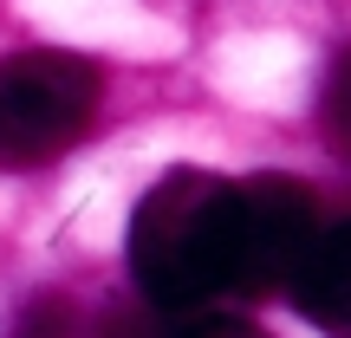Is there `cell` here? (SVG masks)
Instances as JSON below:
<instances>
[{
  "mask_svg": "<svg viewBox=\"0 0 351 338\" xmlns=\"http://www.w3.org/2000/svg\"><path fill=\"white\" fill-rule=\"evenodd\" d=\"M104 78L78 52H7L0 59V169H33L65 156L91 130Z\"/></svg>",
  "mask_w": 351,
  "mask_h": 338,
  "instance_id": "7a4b0ae2",
  "label": "cell"
},
{
  "mask_svg": "<svg viewBox=\"0 0 351 338\" xmlns=\"http://www.w3.org/2000/svg\"><path fill=\"white\" fill-rule=\"evenodd\" d=\"M319 130H326L332 156L351 163V46L332 59V72H326V91H319Z\"/></svg>",
  "mask_w": 351,
  "mask_h": 338,
  "instance_id": "8992f818",
  "label": "cell"
},
{
  "mask_svg": "<svg viewBox=\"0 0 351 338\" xmlns=\"http://www.w3.org/2000/svg\"><path fill=\"white\" fill-rule=\"evenodd\" d=\"M287 293L300 306V319H313L332 338H351V215L345 221H319V234L306 248V261L293 267Z\"/></svg>",
  "mask_w": 351,
  "mask_h": 338,
  "instance_id": "277c9868",
  "label": "cell"
},
{
  "mask_svg": "<svg viewBox=\"0 0 351 338\" xmlns=\"http://www.w3.org/2000/svg\"><path fill=\"white\" fill-rule=\"evenodd\" d=\"M319 234V202L287 176H247L228 195V293L254 300L293 280Z\"/></svg>",
  "mask_w": 351,
  "mask_h": 338,
  "instance_id": "3957f363",
  "label": "cell"
},
{
  "mask_svg": "<svg viewBox=\"0 0 351 338\" xmlns=\"http://www.w3.org/2000/svg\"><path fill=\"white\" fill-rule=\"evenodd\" d=\"M169 338H267V332L247 326V319H228V313H182V326Z\"/></svg>",
  "mask_w": 351,
  "mask_h": 338,
  "instance_id": "52a82bcc",
  "label": "cell"
},
{
  "mask_svg": "<svg viewBox=\"0 0 351 338\" xmlns=\"http://www.w3.org/2000/svg\"><path fill=\"white\" fill-rule=\"evenodd\" d=\"M176 326H156V319H137V313H111L98 338H169Z\"/></svg>",
  "mask_w": 351,
  "mask_h": 338,
  "instance_id": "ba28073f",
  "label": "cell"
},
{
  "mask_svg": "<svg viewBox=\"0 0 351 338\" xmlns=\"http://www.w3.org/2000/svg\"><path fill=\"white\" fill-rule=\"evenodd\" d=\"M228 195L234 182L208 169H169L130 215V280L156 313L182 319L228 293Z\"/></svg>",
  "mask_w": 351,
  "mask_h": 338,
  "instance_id": "6da1fadb",
  "label": "cell"
},
{
  "mask_svg": "<svg viewBox=\"0 0 351 338\" xmlns=\"http://www.w3.org/2000/svg\"><path fill=\"white\" fill-rule=\"evenodd\" d=\"M0 338H91V332H85V319H78V306L65 300V293H33V300L7 319Z\"/></svg>",
  "mask_w": 351,
  "mask_h": 338,
  "instance_id": "5b68a950",
  "label": "cell"
}]
</instances>
